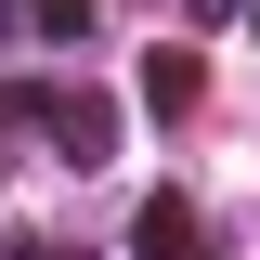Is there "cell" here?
<instances>
[{"mask_svg": "<svg viewBox=\"0 0 260 260\" xmlns=\"http://www.w3.org/2000/svg\"><path fill=\"white\" fill-rule=\"evenodd\" d=\"M52 130H65V169H104L117 156V104L104 91H52Z\"/></svg>", "mask_w": 260, "mask_h": 260, "instance_id": "cell-1", "label": "cell"}, {"mask_svg": "<svg viewBox=\"0 0 260 260\" xmlns=\"http://www.w3.org/2000/svg\"><path fill=\"white\" fill-rule=\"evenodd\" d=\"M130 260H195V208H182V195H143V221H130Z\"/></svg>", "mask_w": 260, "mask_h": 260, "instance_id": "cell-2", "label": "cell"}, {"mask_svg": "<svg viewBox=\"0 0 260 260\" xmlns=\"http://www.w3.org/2000/svg\"><path fill=\"white\" fill-rule=\"evenodd\" d=\"M143 104L182 117V104H195V52H156V65H143Z\"/></svg>", "mask_w": 260, "mask_h": 260, "instance_id": "cell-3", "label": "cell"}, {"mask_svg": "<svg viewBox=\"0 0 260 260\" xmlns=\"http://www.w3.org/2000/svg\"><path fill=\"white\" fill-rule=\"evenodd\" d=\"M13 13H26L39 39H65V52H78V39H91V0H13Z\"/></svg>", "mask_w": 260, "mask_h": 260, "instance_id": "cell-4", "label": "cell"}, {"mask_svg": "<svg viewBox=\"0 0 260 260\" xmlns=\"http://www.w3.org/2000/svg\"><path fill=\"white\" fill-rule=\"evenodd\" d=\"M182 13H195V26H234V13H247V0H182Z\"/></svg>", "mask_w": 260, "mask_h": 260, "instance_id": "cell-5", "label": "cell"}, {"mask_svg": "<svg viewBox=\"0 0 260 260\" xmlns=\"http://www.w3.org/2000/svg\"><path fill=\"white\" fill-rule=\"evenodd\" d=\"M0 260H78V247H0Z\"/></svg>", "mask_w": 260, "mask_h": 260, "instance_id": "cell-6", "label": "cell"}, {"mask_svg": "<svg viewBox=\"0 0 260 260\" xmlns=\"http://www.w3.org/2000/svg\"><path fill=\"white\" fill-rule=\"evenodd\" d=\"M247 26H260V0H247Z\"/></svg>", "mask_w": 260, "mask_h": 260, "instance_id": "cell-7", "label": "cell"}]
</instances>
